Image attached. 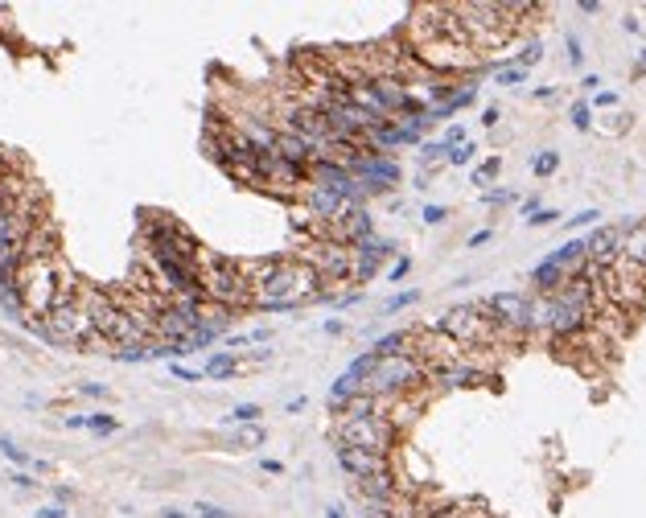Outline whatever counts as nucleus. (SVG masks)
I'll return each mask as SVG.
<instances>
[{
    "label": "nucleus",
    "mask_w": 646,
    "mask_h": 518,
    "mask_svg": "<svg viewBox=\"0 0 646 518\" xmlns=\"http://www.w3.org/2000/svg\"><path fill=\"white\" fill-rule=\"evenodd\" d=\"M202 288H206V301L222 308H247L251 305V284L243 272L239 259L231 255H202Z\"/></svg>",
    "instance_id": "1"
},
{
    "label": "nucleus",
    "mask_w": 646,
    "mask_h": 518,
    "mask_svg": "<svg viewBox=\"0 0 646 518\" xmlns=\"http://www.w3.org/2000/svg\"><path fill=\"white\" fill-rule=\"evenodd\" d=\"M429 383V371L416 362V358H407V354H400V358H379L375 362V371L366 375V383H362V391L371 395V399H404V395H420V387Z\"/></svg>",
    "instance_id": "2"
},
{
    "label": "nucleus",
    "mask_w": 646,
    "mask_h": 518,
    "mask_svg": "<svg viewBox=\"0 0 646 518\" xmlns=\"http://www.w3.org/2000/svg\"><path fill=\"white\" fill-rule=\"evenodd\" d=\"M58 280H62V259H42V263H21L17 272V292H21L25 321H46L54 301H58Z\"/></svg>",
    "instance_id": "3"
},
{
    "label": "nucleus",
    "mask_w": 646,
    "mask_h": 518,
    "mask_svg": "<svg viewBox=\"0 0 646 518\" xmlns=\"http://www.w3.org/2000/svg\"><path fill=\"white\" fill-rule=\"evenodd\" d=\"M436 333H445L449 342H457L461 350H481V346H498L506 333L481 313V305H457L449 308L441 321H436Z\"/></svg>",
    "instance_id": "4"
},
{
    "label": "nucleus",
    "mask_w": 646,
    "mask_h": 518,
    "mask_svg": "<svg viewBox=\"0 0 646 518\" xmlns=\"http://www.w3.org/2000/svg\"><path fill=\"white\" fill-rule=\"evenodd\" d=\"M334 440H337V445H350V448L379 452V457H391V448H395V424L387 420L383 411H366V416H337Z\"/></svg>",
    "instance_id": "5"
},
{
    "label": "nucleus",
    "mask_w": 646,
    "mask_h": 518,
    "mask_svg": "<svg viewBox=\"0 0 646 518\" xmlns=\"http://www.w3.org/2000/svg\"><path fill=\"white\" fill-rule=\"evenodd\" d=\"M297 259L309 263L321 284H350V247L321 239V243H305V251H297Z\"/></svg>",
    "instance_id": "6"
},
{
    "label": "nucleus",
    "mask_w": 646,
    "mask_h": 518,
    "mask_svg": "<svg viewBox=\"0 0 646 518\" xmlns=\"http://www.w3.org/2000/svg\"><path fill=\"white\" fill-rule=\"evenodd\" d=\"M481 313L498 325L503 333H527L531 321V296L527 292H494L481 301Z\"/></svg>",
    "instance_id": "7"
},
{
    "label": "nucleus",
    "mask_w": 646,
    "mask_h": 518,
    "mask_svg": "<svg viewBox=\"0 0 646 518\" xmlns=\"http://www.w3.org/2000/svg\"><path fill=\"white\" fill-rule=\"evenodd\" d=\"M395 255V243L391 239H362L359 247H350V284H371L375 276H379V267H383V259Z\"/></svg>",
    "instance_id": "8"
},
{
    "label": "nucleus",
    "mask_w": 646,
    "mask_h": 518,
    "mask_svg": "<svg viewBox=\"0 0 646 518\" xmlns=\"http://www.w3.org/2000/svg\"><path fill=\"white\" fill-rule=\"evenodd\" d=\"M342 473H350L354 481H371V477H387L391 469V457H379V452H366V448H350V445H337L334 448Z\"/></svg>",
    "instance_id": "9"
},
{
    "label": "nucleus",
    "mask_w": 646,
    "mask_h": 518,
    "mask_svg": "<svg viewBox=\"0 0 646 518\" xmlns=\"http://www.w3.org/2000/svg\"><path fill=\"white\" fill-rule=\"evenodd\" d=\"M42 259H58V222L42 218L21 243V263H42Z\"/></svg>",
    "instance_id": "10"
},
{
    "label": "nucleus",
    "mask_w": 646,
    "mask_h": 518,
    "mask_svg": "<svg viewBox=\"0 0 646 518\" xmlns=\"http://www.w3.org/2000/svg\"><path fill=\"white\" fill-rule=\"evenodd\" d=\"M585 255L593 267H614L622 259V227H597L585 239Z\"/></svg>",
    "instance_id": "11"
},
{
    "label": "nucleus",
    "mask_w": 646,
    "mask_h": 518,
    "mask_svg": "<svg viewBox=\"0 0 646 518\" xmlns=\"http://www.w3.org/2000/svg\"><path fill=\"white\" fill-rule=\"evenodd\" d=\"M429 383L445 387V391H457V387H478V383H486V371L474 366L469 358H461V362H449V366L429 371Z\"/></svg>",
    "instance_id": "12"
},
{
    "label": "nucleus",
    "mask_w": 646,
    "mask_h": 518,
    "mask_svg": "<svg viewBox=\"0 0 646 518\" xmlns=\"http://www.w3.org/2000/svg\"><path fill=\"white\" fill-rule=\"evenodd\" d=\"M276 157L309 173V165L317 161V144L301 140V136H288V132H276Z\"/></svg>",
    "instance_id": "13"
},
{
    "label": "nucleus",
    "mask_w": 646,
    "mask_h": 518,
    "mask_svg": "<svg viewBox=\"0 0 646 518\" xmlns=\"http://www.w3.org/2000/svg\"><path fill=\"white\" fill-rule=\"evenodd\" d=\"M548 263H551V267H560L568 280H573V276H580V272H585V263H589V255H585V239H568L560 251H551V255H548Z\"/></svg>",
    "instance_id": "14"
},
{
    "label": "nucleus",
    "mask_w": 646,
    "mask_h": 518,
    "mask_svg": "<svg viewBox=\"0 0 646 518\" xmlns=\"http://www.w3.org/2000/svg\"><path fill=\"white\" fill-rule=\"evenodd\" d=\"M622 259L646 272V222H626L622 227Z\"/></svg>",
    "instance_id": "15"
},
{
    "label": "nucleus",
    "mask_w": 646,
    "mask_h": 518,
    "mask_svg": "<svg viewBox=\"0 0 646 518\" xmlns=\"http://www.w3.org/2000/svg\"><path fill=\"white\" fill-rule=\"evenodd\" d=\"M359 395H362V387H359V383H354L350 375H346V371H342V375L330 383V395H325V403H330V411H334V416H342V411H346L350 403L359 399Z\"/></svg>",
    "instance_id": "16"
},
{
    "label": "nucleus",
    "mask_w": 646,
    "mask_h": 518,
    "mask_svg": "<svg viewBox=\"0 0 646 518\" xmlns=\"http://www.w3.org/2000/svg\"><path fill=\"white\" fill-rule=\"evenodd\" d=\"M243 371V354H231V350H215L202 366V378H235Z\"/></svg>",
    "instance_id": "17"
},
{
    "label": "nucleus",
    "mask_w": 646,
    "mask_h": 518,
    "mask_svg": "<svg viewBox=\"0 0 646 518\" xmlns=\"http://www.w3.org/2000/svg\"><path fill=\"white\" fill-rule=\"evenodd\" d=\"M564 280H568V276H564L560 267H551L548 259H544V263H535V272H531V284H535V296H556V292L564 288Z\"/></svg>",
    "instance_id": "18"
},
{
    "label": "nucleus",
    "mask_w": 646,
    "mask_h": 518,
    "mask_svg": "<svg viewBox=\"0 0 646 518\" xmlns=\"http://www.w3.org/2000/svg\"><path fill=\"white\" fill-rule=\"evenodd\" d=\"M371 350L379 354V358H400V354H407V358H412V330L383 333V337H375V342H371Z\"/></svg>",
    "instance_id": "19"
},
{
    "label": "nucleus",
    "mask_w": 646,
    "mask_h": 518,
    "mask_svg": "<svg viewBox=\"0 0 646 518\" xmlns=\"http://www.w3.org/2000/svg\"><path fill=\"white\" fill-rule=\"evenodd\" d=\"M0 308H4L13 321H21V325H25V308H21V292H17V284H0Z\"/></svg>",
    "instance_id": "20"
},
{
    "label": "nucleus",
    "mask_w": 646,
    "mask_h": 518,
    "mask_svg": "<svg viewBox=\"0 0 646 518\" xmlns=\"http://www.w3.org/2000/svg\"><path fill=\"white\" fill-rule=\"evenodd\" d=\"M441 161H449V148L441 140H420V169L432 173V165H441Z\"/></svg>",
    "instance_id": "21"
},
{
    "label": "nucleus",
    "mask_w": 646,
    "mask_h": 518,
    "mask_svg": "<svg viewBox=\"0 0 646 518\" xmlns=\"http://www.w3.org/2000/svg\"><path fill=\"white\" fill-rule=\"evenodd\" d=\"M260 416H263V407L260 403H239L231 416H222V424H231V428H243V424H260Z\"/></svg>",
    "instance_id": "22"
},
{
    "label": "nucleus",
    "mask_w": 646,
    "mask_h": 518,
    "mask_svg": "<svg viewBox=\"0 0 646 518\" xmlns=\"http://www.w3.org/2000/svg\"><path fill=\"white\" fill-rule=\"evenodd\" d=\"M498 173H503V157H486V161L469 173V181H474V186H490Z\"/></svg>",
    "instance_id": "23"
},
{
    "label": "nucleus",
    "mask_w": 646,
    "mask_h": 518,
    "mask_svg": "<svg viewBox=\"0 0 646 518\" xmlns=\"http://www.w3.org/2000/svg\"><path fill=\"white\" fill-rule=\"evenodd\" d=\"M87 432H95V436H112V432H120V420L107 416V411H91V416H87Z\"/></svg>",
    "instance_id": "24"
},
{
    "label": "nucleus",
    "mask_w": 646,
    "mask_h": 518,
    "mask_svg": "<svg viewBox=\"0 0 646 518\" xmlns=\"http://www.w3.org/2000/svg\"><path fill=\"white\" fill-rule=\"evenodd\" d=\"M0 457H8V461L21 465V469H33V457H29L17 440H8V436H0Z\"/></svg>",
    "instance_id": "25"
},
{
    "label": "nucleus",
    "mask_w": 646,
    "mask_h": 518,
    "mask_svg": "<svg viewBox=\"0 0 646 518\" xmlns=\"http://www.w3.org/2000/svg\"><path fill=\"white\" fill-rule=\"evenodd\" d=\"M556 169H560V152H551V148L531 157V173H535V177H551Z\"/></svg>",
    "instance_id": "26"
},
{
    "label": "nucleus",
    "mask_w": 646,
    "mask_h": 518,
    "mask_svg": "<svg viewBox=\"0 0 646 518\" xmlns=\"http://www.w3.org/2000/svg\"><path fill=\"white\" fill-rule=\"evenodd\" d=\"M568 119H573L576 132H589V128H593V107H589L585 99H576L573 107H568Z\"/></svg>",
    "instance_id": "27"
},
{
    "label": "nucleus",
    "mask_w": 646,
    "mask_h": 518,
    "mask_svg": "<svg viewBox=\"0 0 646 518\" xmlns=\"http://www.w3.org/2000/svg\"><path fill=\"white\" fill-rule=\"evenodd\" d=\"M260 445H263V428L260 424L235 428V448H260Z\"/></svg>",
    "instance_id": "28"
},
{
    "label": "nucleus",
    "mask_w": 646,
    "mask_h": 518,
    "mask_svg": "<svg viewBox=\"0 0 646 518\" xmlns=\"http://www.w3.org/2000/svg\"><path fill=\"white\" fill-rule=\"evenodd\" d=\"M112 358H116V362H128V366L152 362V358H148V346H124V350H112Z\"/></svg>",
    "instance_id": "29"
},
{
    "label": "nucleus",
    "mask_w": 646,
    "mask_h": 518,
    "mask_svg": "<svg viewBox=\"0 0 646 518\" xmlns=\"http://www.w3.org/2000/svg\"><path fill=\"white\" fill-rule=\"evenodd\" d=\"M539 58H544V42L535 37V42H527V46H523V54H519V71H531V66H535Z\"/></svg>",
    "instance_id": "30"
},
{
    "label": "nucleus",
    "mask_w": 646,
    "mask_h": 518,
    "mask_svg": "<svg viewBox=\"0 0 646 518\" xmlns=\"http://www.w3.org/2000/svg\"><path fill=\"white\" fill-rule=\"evenodd\" d=\"M416 301H420V292H416V288H407V292H395V296H391V301L383 305V313H400V308L416 305Z\"/></svg>",
    "instance_id": "31"
},
{
    "label": "nucleus",
    "mask_w": 646,
    "mask_h": 518,
    "mask_svg": "<svg viewBox=\"0 0 646 518\" xmlns=\"http://www.w3.org/2000/svg\"><path fill=\"white\" fill-rule=\"evenodd\" d=\"M494 83H498V87H519V83H527V71H519V66H503V71L494 74Z\"/></svg>",
    "instance_id": "32"
},
{
    "label": "nucleus",
    "mask_w": 646,
    "mask_h": 518,
    "mask_svg": "<svg viewBox=\"0 0 646 518\" xmlns=\"http://www.w3.org/2000/svg\"><path fill=\"white\" fill-rule=\"evenodd\" d=\"M169 375L177 378V383H202V371H193L186 362H169Z\"/></svg>",
    "instance_id": "33"
},
{
    "label": "nucleus",
    "mask_w": 646,
    "mask_h": 518,
    "mask_svg": "<svg viewBox=\"0 0 646 518\" xmlns=\"http://www.w3.org/2000/svg\"><path fill=\"white\" fill-rule=\"evenodd\" d=\"M474 157H478V144H474V140H465L461 148H453V152H449V165H469Z\"/></svg>",
    "instance_id": "34"
},
{
    "label": "nucleus",
    "mask_w": 646,
    "mask_h": 518,
    "mask_svg": "<svg viewBox=\"0 0 646 518\" xmlns=\"http://www.w3.org/2000/svg\"><path fill=\"white\" fill-rule=\"evenodd\" d=\"M481 202H486V206H510V202H515V193H510V189H486V193H481Z\"/></svg>",
    "instance_id": "35"
},
{
    "label": "nucleus",
    "mask_w": 646,
    "mask_h": 518,
    "mask_svg": "<svg viewBox=\"0 0 646 518\" xmlns=\"http://www.w3.org/2000/svg\"><path fill=\"white\" fill-rule=\"evenodd\" d=\"M564 46H568V62H573V66H585V46H580V37H576V33H568V37H564Z\"/></svg>",
    "instance_id": "36"
},
{
    "label": "nucleus",
    "mask_w": 646,
    "mask_h": 518,
    "mask_svg": "<svg viewBox=\"0 0 646 518\" xmlns=\"http://www.w3.org/2000/svg\"><path fill=\"white\" fill-rule=\"evenodd\" d=\"M193 514H198V518H235L231 510H222V506H215V502H198Z\"/></svg>",
    "instance_id": "37"
},
{
    "label": "nucleus",
    "mask_w": 646,
    "mask_h": 518,
    "mask_svg": "<svg viewBox=\"0 0 646 518\" xmlns=\"http://www.w3.org/2000/svg\"><path fill=\"white\" fill-rule=\"evenodd\" d=\"M407 272H412V259H407V255H400L395 263H391V272H387V280H391V284H400V280L407 276Z\"/></svg>",
    "instance_id": "38"
},
{
    "label": "nucleus",
    "mask_w": 646,
    "mask_h": 518,
    "mask_svg": "<svg viewBox=\"0 0 646 518\" xmlns=\"http://www.w3.org/2000/svg\"><path fill=\"white\" fill-rule=\"evenodd\" d=\"M597 218H601V210H580V214H573V218H568V227H573V231H576V227H593Z\"/></svg>",
    "instance_id": "39"
},
{
    "label": "nucleus",
    "mask_w": 646,
    "mask_h": 518,
    "mask_svg": "<svg viewBox=\"0 0 646 518\" xmlns=\"http://www.w3.org/2000/svg\"><path fill=\"white\" fill-rule=\"evenodd\" d=\"M445 218H449V206H424V222H429V227L445 222Z\"/></svg>",
    "instance_id": "40"
},
{
    "label": "nucleus",
    "mask_w": 646,
    "mask_h": 518,
    "mask_svg": "<svg viewBox=\"0 0 646 518\" xmlns=\"http://www.w3.org/2000/svg\"><path fill=\"white\" fill-rule=\"evenodd\" d=\"M556 218H560V214H556V210H535V214H531V218H527V222H531V227H551V222H556Z\"/></svg>",
    "instance_id": "41"
},
{
    "label": "nucleus",
    "mask_w": 646,
    "mask_h": 518,
    "mask_svg": "<svg viewBox=\"0 0 646 518\" xmlns=\"http://www.w3.org/2000/svg\"><path fill=\"white\" fill-rule=\"evenodd\" d=\"M78 391L91 395V399H107V387H103V383H78Z\"/></svg>",
    "instance_id": "42"
},
{
    "label": "nucleus",
    "mask_w": 646,
    "mask_h": 518,
    "mask_svg": "<svg viewBox=\"0 0 646 518\" xmlns=\"http://www.w3.org/2000/svg\"><path fill=\"white\" fill-rule=\"evenodd\" d=\"M8 481H13V486H17V490H33V486H37V481H33V477H29V473H25V469H17V473H13V477H8Z\"/></svg>",
    "instance_id": "43"
},
{
    "label": "nucleus",
    "mask_w": 646,
    "mask_h": 518,
    "mask_svg": "<svg viewBox=\"0 0 646 518\" xmlns=\"http://www.w3.org/2000/svg\"><path fill=\"white\" fill-rule=\"evenodd\" d=\"M593 107H618V95H614V91H597V95H593Z\"/></svg>",
    "instance_id": "44"
},
{
    "label": "nucleus",
    "mask_w": 646,
    "mask_h": 518,
    "mask_svg": "<svg viewBox=\"0 0 646 518\" xmlns=\"http://www.w3.org/2000/svg\"><path fill=\"white\" fill-rule=\"evenodd\" d=\"M33 518H66V506H58V502H54V506H42Z\"/></svg>",
    "instance_id": "45"
},
{
    "label": "nucleus",
    "mask_w": 646,
    "mask_h": 518,
    "mask_svg": "<svg viewBox=\"0 0 646 518\" xmlns=\"http://www.w3.org/2000/svg\"><path fill=\"white\" fill-rule=\"evenodd\" d=\"M260 469H263V473H272V477H280V473H285V465H280V461H272V457H263Z\"/></svg>",
    "instance_id": "46"
},
{
    "label": "nucleus",
    "mask_w": 646,
    "mask_h": 518,
    "mask_svg": "<svg viewBox=\"0 0 646 518\" xmlns=\"http://www.w3.org/2000/svg\"><path fill=\"white\" fill-rule=\"evenodd\" d=\"M54 498H58V506H66V502H74V490H71V486H58Z\"/></svg>",
    "instance_id": "47"
},
{
    "label": "nucleus",
    "mask_w": 646,
    "mask_h": 518,
    "mask_svg": "<svg viewBox=\"0 0 646 518\" xmlns=\"http://www.w3.org/2000/svg\"><path fill=\"white\" fill-rule=\"evenodd\" d=\"M494 239V231H478V235H469V247H486Z\"/></svg>",
    "instance_id": "48"
},
{
    "label": "nucleus",
    "mask_w": 646,
    "mask_h": 518,
    "mask_svg": "<svg viewBox=\"0 0 646 518\" xmlns=\"http://www.w3.org/2000/svg\"><path fill=\"white\" fill-rule=\"evenodd\" d=\"M481 124H486V128H494V124H498V107H494V103L481 112Z\"/></svg>",
    "instance_id": "49"
},
{
    "label": "nucleus",
    "mask_w": 646,
    "mask_h": 518,
    "mask_svg": "<svg viewBox=\"0 0 646 518\" xmlns=\"http://www.w3.org/2000/svg\"><path fill=\"white\" fill-rule=\"evenodd\" d=\"M580 13H585V17H597L601 4H597V0H580Z\"/></svg>",
    "instance_id": "50"
},
{
    "label": "nucleus",
    "mask_w": 646,
    "mask_h": 518,
    "mask_svg": "<svg viewBox=\"0 0 646 518\" xmlns=\"http://www.w3.org/2000/svg\"><path fill=\"white\" fill-rule=\"evenodd\" d=\"M580 87H585V91H593V95H597L601 78H597V74H585V78H580Z\"/></svg>",
    "instance_id": "51"
},
{
    "label": "nucleus",
    "mask_w": 646,
    "mask_h": 518,
    "mask_svg": "<svg viewBox=\"0 0 646 518\" xmlns=\"http://www.w3.org/2000/svg\"><path fill=\"white\" fill-rule=\"evenodd\" d=\"M325 333H330V337H342V333H346V325L334 317V321H325Z\"/></svg>",
    "instance_id": "52"
},
{
    "label": "nucleus",
    "mask_w": 646,
    "mask_h": 518,
    "mask_svg": "<svg viewBox=\"0 0 646 518\" xmlns=\"http://www.w3.org/2000/svg\"><path fill=\"white\" fill-rule=\"evenodd\" d=\"M297 411H305V395H297V399H288V416H297Z\"/></svg>",
    "instance_id": "53"
},
{
    "label": "nucleus",
    "mask_w": 646,
    "mask_h": 518,
    "mask_svg": "<svg viewBox=\"0 0 646 518\" xmlns=\"http://www.w3.org/2000/svg\"><path fill=\"white\" fill-rule=\"evenodd\" d=\"M161 518H193V514H186V510H177V506H165V510H161Z\"/></svg>",
    "instance_id": "54"
},
{
    "label": "nucleus",
    "mask_w": 646,
    "mask_h": 518,
    "mask_svg": "<svg viewBox=\"0 0 646 518\" xmlns=\"http://www.w3.org/2000/svg\"><path fill=\"white\" fill-rule=\"evenodd\" d=\"M535 210H539V198H527V202H523V218H531Z\"/></svg>",
    "instance_id": "55"
},
{
    "label": "nucleus",
    "mask_w": 646,
    "mask_h": 518,
    "mask_svg": "<svg viewBox=\"0 0 646 518\" xmlns=\"http://www.w3.org/2000/svg\"><path fill=\"white\" fill-rule=\"evenodd\" d=\"M642 74H646V49L638 54V62H634V78H642Z\"/></svg>",
    "instance_id": "56"
},
{
    "label": "nucleus",
    "mask_w": 646,
    "mask_h": 518,
    "mask_svg": "<svg viewBox=\"0 0 646 518\" xmlns=\"http://www.w3.org/2000/svg\"><path fill=\"white\" fill-rule=\"evenodd\" d=\"M622 29H626V33H642V25L634 21V17H626V21H622Z\"/></svg>",
    "instance_id": "57"
},
{
    "label": "nucleus",
    "mask_w": 646,
    "mask_h": 518,
    "mask_svg": "<svg viewBox=\"0 0 646 518\" xmlns=\"http://www.w3.org/2000/svg\"><path fill=\"white\" fill-rule=\"evenodd\" d=\"M535 99H556V87H535Z\"/></svg>",
    "instance_id": "58"
},
{
    "label": "nucleus",
    "mask_w": 646,
    "mask_h": 518,
    "mask_svg": "<svg viewBox=\"0 0 646 518\" xmlns=\"http://www.w3.org/2000/svg\"><path fill=\"white\" fill-rule=\"evenodd\" d=\"M66 428H87V416H66Z\"/></svg>",
    "instance_id": "59"
},
{
    "label": "nucleus",
    "mask_w": 646,
    "mask_h": 518,
    "mask_svg": "<svg viewBox=\"0 0 646 518\" xmlns=\"http://www.w3.org/2000/svg\"><path fill=\"white\" fill-rule=\"evenodd\" d=\"M325 518H346V514H342V510H337V506H330V510H325Z\"/></svg>",
    "instance_id": "60"
}]
</instances>
